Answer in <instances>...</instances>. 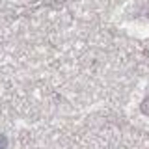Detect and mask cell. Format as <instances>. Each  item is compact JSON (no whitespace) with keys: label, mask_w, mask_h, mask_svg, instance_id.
<instances>
[{"label":"cell","mask_w":149,"mask_h":149,"mask_svg":"<svg viewBox=\"0 0 149 149\" xmlns=\"http://www.w3.org/2000/svg\"><path fill=\"white\" fill-rule=\"evenodd\" d=\"M142 112H143V114H147V116H149V97H147V99L142 102Z\"/></svg>","instance_id":"cell-1"},{"label":"cell","mask_w":149,"mask_h":149,"mask_svg":"<svg viewBox=\"0 0 149 149\" xmlns=\"http://www.w3.org/2000/svg\"><path fill=\"white\" fill-rule=\"evenodd\" d=\"M6 146H8V140L4 136H0V149H6Z\"/></svg>","instance_id":"cell-2"}]
</instances>
